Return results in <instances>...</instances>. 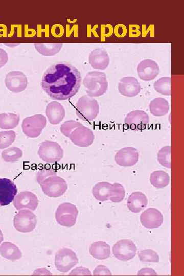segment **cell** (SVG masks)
<instances>
[{
    "label": "cell",
    "instance_id": "obj_44",
    "mask_svg": "<svg viewBox=\"0 0 184 276\" xmlns=\"http://www.w3.org/2000/svg\"><path fill=\"white\" fill-rule=\"evenodd\" d=\"M3 240H4L3 234L2 231L0 229V244L3 241Z\"/></svg>",
    "mask_w": 184,
    "mask_h": 276
},
{
    "label": "cell",
    "instance_id": "obj_10",
    "mask_svg": "<svg viewBox=\"0 0 184 276\" xmlns=\"http://www.w3.org/2000/svg\"><path fill=\"white\" fill-rule=\"evenodd\" d=\"M136 250L135 244L128 239H123L117 242L112 249L114 257L123 261L132 259L135 256Z\"/></svg>",
    "mask_w": 184,
    "mask_h": 276
},
{
    "label": "cell",
    "instance_id": "obj_28",
    "mask_svg": "<svg viewBox=\"0 0 184 276\" xmlns=\"http://www.w3.org/2000/svg\"><path fill=\"white\" fill-rule=\"evenodd\" d=\"M36 50L41 55L51 56L59 53L63 44L61 43H34Z\"/></svg>",
    "mask_w": 184,
    "mask_h": 276
},
{
    "label": "cell",
    "instance_id": "obj_4",
    "mask_svg": "<svg viewBox=\"0 0 184 276\" xmlns=\"http://www.w3.org/2000/svg\"><path fill=\"white\" fill-rule=\"evenodd\" d=\"M37 154L41 159L48 163H56L63 156V150L55 142L45 140L39 147Z\"/></svg>",
    "mask_w": 184,
    "mask_h": 276
},
{
    "label": "cell",
    "instance_id": "obj_9",
    "mask_svg": "<svg viewBox=\"0 0 184 276\" xmlns=\"http://www.w3.org/2000/svg\"><path fill=\"white\" fill-rule=\"evenodd\" d=\"M37 223L36 215L29 210H21L13 218L14 228L19 232L28 233L35 228Z\"/></svg>",
    "mask_w": 184,
    "mask_h": 276
},
{
    "label": "cell",
    "instance_id": "obj_40",
    "mask_svg": "<svg viewBox=\"0 0 184 276\" xmlns=\"http://www.w3.org/2000/svg\"><path fill=\"white\" fill-rule=\"evenodd\" d=\"M138 275H157L156 272L151 268H143L137 272Z\"/></svg>",
    "mask_w": 184,
    "mask_h": 276
},
{
    "label": "cell",
    "instance_id": "obj_17",
    "mask_svg": "<svg viewBox=\"0 0 184 276\" xmlns=\"http://www.w3.org/2000/svg\"><path fill=\"white\" fill-rule=\"evenodd\" d=\"M119 93L123 96L131 98L137 96L141 91V85L137 79L133 77L122 78L118 83Z\"/></svg>",
    "mask_w": 184,
    "mask_h": 276
},
{
    "label": "cell",
    "instance_id": "obj_33",
    "mask_svg": "<svg viewBox=\"0 0 184 276\" xmlns=\"http://www.w3.org/2000/svg\"><path fill=\"white\" fill-rule=\"evenodd\" d=\"M157 159L158 163L163 166L171 168V147L166 146L162 147L158 152Z\"/></svg>",
    "mask_w": 184,
    "mask_h": 276
},
{
    "label": "cell",
    "instance_id": "obj_36",
    "mask_svg": "<svg viewBox=\"0 0 184 276\" xmlns=\"http://www.w3.org/2000/svg\"><path fill=\"white\" fill-rule=\"evenodd\" d=\"M83 125L81 123L75 121L68 120L61 124L60 127L61 132L65 136L69 137L72 132L77 127Z\"/></svg>",
    "mask_w": 184,
    "mask_h": 276
},
{
    "label": "cell",
    "instance_id": "obj_35",
    "mask_svg": "<svg viewBox=\"0 0 184 276\" xmlns=\"http://www.w3.org/2000/svg\"><path fill=\"white\" fill-rule=\"evenodd\" d=\"M140 260L143 262H158L159 256L153 250L148 249L140 251L138 253Z\"/></svg>",
    "mask_w": 184,
    "mask_h": 276
},
{
    "label": "cell",
    "instance_id": "obj_25",
    "mask_svg": "<svg viewBox=\"0 0 184 276\" xmlns=\"http://www.w3.org/2000/svg\"><path fill=\"white\" fill-rule=\"evenodd\" d=\"M150 113L155 117H162L168 113L170 105L168 101L163 98H156L151 101L149 105Z\"/></svg>",
    "mask_w": 184,
    "mask_h": 276
},
{
    "label": "cell",
    "instance_id": "obj_15",
    "mask_svg": "<svg viewBox=\"0 0 184 276\" xmlns=\"http://www.w3.org/2000/svg\"><path fill=\"white\" fill-rule=\"evenodd\" d=\"M139 153L133 147H127L119 150L114 156L116 163L120 166L131 167L139 160Z\"/></svg>",
    "mask_w": 184,
    "mask_h": 276
},
{
    "label": "cell",
    "instance_id": "obj_11",
    "mask_svg": "<svg viewBox=\"0 0 184 276\" xmlns=\"http://www.w3.org/2000/svg\"><path fill=\"white\" fill-rule=\"evenodd\" d=\"M5 83L10 91L18 93L24 91L27 87L28 79L22 72L13 71L7 74Z\"/></svg>",
    "mask_w": 184,
    "mask_h": 276
},
{
    "label": "cell",
    "instance_id": "obj_5",
    "mask_svg": "<svg viewBox=\"0 0 184 276\" xmlns=\"http://www.w3.org/2000/svg\"><path fill=\"white\" fill-rule=\"evenodd\" d=\"M40 185L43 193L50 197L61 196L67 189L66 181L56 175L45 178Z\"/></svg>",
    "mask_w": 184,
    "mask_h": 276
},
{
    "label": "cell",
    "instance_id": "obj_16",
    "mask_svg": "<svg viewBox=\"0 0 184 276\" xmlns=\"http://www.w3.org/2000/svg\"><path fill=\"white\" fill-rule=\"evenodd\" d=\"M159 72V68L157 63L150 59L141 61L137 66L139 77L145 81H149L155 78Z\"/></svg>",
    "mask_w": 184,
    "mask_h": 276
},
{
    "label": "cell",
    "instance_id": "obj_41",
    "mask_svg": "<svg viewBox=\"0 0 184 276\" xmlns=\"http://www.w3.org/2000/svg\"><path fill=\"white\" fill-rule=\"evenodd\" d=\"M8 61V55L5 50L0 48V68L4 66Z\"/></svg>",
    "mask_w": 184,
    "mask_h": 276
},
{
    "label": "cell",
    "instance_id": "obj_2",
    "mask_svg": "<svg viewBox=\"0 0 184 276\" xmlns=\"http://www.w3.org/2000/svg\"><path fill=\"white\" fill-rule=\"evenodd\" d=\"M82 83L87 95L93 98L102 96L108 88L106 75L101 72L95 71L87 73Z\"/></svg>",
    "mask_w": 184,
    "mask_h": 276
},
{
    "label": "cell",
    "instance_id": "obj_20",
    "mask_svg": "<svg viewBox=\"0 0 184 276\" xmlns=\"http://www.w3.org/2000/svg\"><path fill=\"white\" fill-rule=\"evenodd\" d=\"M88 62L93 68L104 70L109 64L110 58L106 50L98 48L90 52L88 56Z\"/></svg>",
    "mask_w": 184,
    "mask_h": 276
},
{
    "label": "cell",
    "instance_id": "obj_23",
    "mask_svg": "<svg viewBox=\"0 0 184 276\" xmlns=\"http://www.w3.org/2000/svg\"><path fill=\"white\" fill-rule=\"evenodd\" d=\"M90 254L95 259L104 260L110 255V247L104 241H97L93 243L89 249Z\"/></svg>",
    "mask_w": 184,
    "mask_h": 276
},
{
    "label": "cell",
    "instance_id": "obj_37",
    "mask_svg": "<svg viewBox=\"0 0 184 276\" xmlns=\"http://www.w3.org/2000/svg\"><path fill=\"white\" fill-rule=\"evenodd\" d=\"M56 174L57 171L55 169L50 166L44 167L37 172L36 175V180L38 183L40 185L45 178Z\"/></svg>",
    "mask_w": 184,
    "mask_h": 276
},
{
    "label": "cell",
    "instance_id": "obj_1",
    "mask_svg": "<svg viewBox=\"0 0 184 276\" xmlns=\"http://www.w3.org/2000/svg\"><path fill=\"white\" fill-rule=\"evenodd\" d=\"M79 71L72 64L59 62L49 67L44 73L41 85L49 97L56 100H65L74 96L81 84Z\"/></svg>",
    "mask_w": 184,
    "mask_h": 276
},
{
    "label": "cell",
    "instance_id": "obj_34",
    "mask_svg": "<svg viewBox=\"0 0 184 276\" xmlns=\"http://www.w3.org/2000/svg\"><path fill=\"white\" fill-rule=\"evenodd\" d=\"M16 133L13 130L0 131V149H4L11 146L16 139Z\"/></svg>",
    "mask_w": 184,
    "mask_h": 276
},
{
    "label": "cell",
    "instance_id": "obj_30",
    "mask_svg": "<svg viewBox=\"0 0 184 276\" xmlns=\"http://www.w3.org/2000/svg\"><path fill=\"white\" fill-rule=\"evenodd\" d=\"M154 89L164 96L171 95V79L169 77H161L153 84Z\"/></svg>",
    "mask_w": 184,
    "mask_h": 276
},
{
    "label": "cell",
    "instance_id": "obj_39",
    "mask_svg": "<svg viewBox=\"0 0 184 276\" xmlns=\"http://www.w3.org/2000/svg\"><path fill=\"white\" fill-rule=\"evenodd\" d=\"M68 275H90L91 273L88 268L82 267L79 266L74 269H73Z\"/></svg>",
    "mask_w": 184,
    "mask_h": 276
},
{
    "label": "cell",
    "instance_id": "obj_26",
    "mask_svg": "<svg viewBox=\"0 0 184 276\" xmlns=\"http://www.w3.org/2000/svg\"><path fill=\"white\" fill-rule=\"evenodd\" d=\"M111 184L107 181L97 183L93 188L94 197L98 201H105L108 200Z\"/></svg>",
    "mask_w": 184,
    "mask_h": 276
},
{
    "label": "cell",
    "instance_id": "obj_18",
    "mask_svg": "<svg viewBox=\"0 0 184 276\" xmlns=\"http://www.w3.org/2000/svg\"><path fill=\"white\" fill-rule=\"evenodd\" d=\"M17 192L15 184L10 179L0 178V206L9 204Z\"/></svg>",
    "mask_w": 184,
    "mask_h": 276
},
{
    "label": "cell",
    "instance_id": "obj_19",
    "mask_svg": "<svg viewBox=\"0 0 184 276\" xmlns=\"http://www.w3.org/2000/svg\"><path fill=\"white\" fill-rule=\"evenodd\" d=\"M163 220V214L155 208L147 209L140 216L141 223L148 229L159 227L162 224Z\"/></svg>",
    "mask_w": 184,
    "mask_h": 276
},
{
    "label": "cell",
    "instance_id": "obj_21",
    "mask_svg": "<svg viewBox=\"0 0 184 276\" xmlns=\"http://www.w3.org/2000/svg\"><path fill=\"white\" fill-rule=\"evenodd\" d=\"M45 114L49 122L53 125L60 123L65 114L63 106L57 101L49 103L45 109Z\"/></svg>",
    "mask_w": 184,
    "mask_h": 276
},
{
    "label": "cell",
    "instance_id": "obj_24",
    "mask_svg": "<svg viewBox=\"0 0 184 276\" xmlns=\"http://www.w3.org/2000/svg\"><path fill=\"white\" fill-rule=\"evenodd\" d=\"M0 255L12 261L19 260L22 257V253L18 246L10 242H4L1 245Z\"/></svg>",
    "mask_w": 184,
    "mask_h": 276
},
{
    "label": "cell",
    "instance_id": "obj_38",
    "mask_svg": "<svg viewBox=\"0 0 184 276\" xmlns=\"http://www.w3.org/2000/svg\"><path fill=\"white\" fill-rule=\"evenodd\" d=\"M94 275H110L111 272L106 266L103 265H98L93 271Z\"/></svg>",
    "mask_w": 184,
    "mask_h": 276
},
{
    "label": "cell",
    "instance_id": "obj_43",
    "mask_svg": "<svg viewBox=\"0 0 184 276\" xmlns=\"http://www.w3.org/2000/svg\"><path fill=\"white\" fill-rule=\"evenodd\" d=\"M4 44L8 47H12L19 45V43H5Z\"/></svg>",
    "mask_w": 184,
    "mask_h": 276
},
{
    "label": "cell",
    "instance_id": "obj_8",
    "mask_svg": "<svg viewBox=\"0 0 184 276\" xmlns=\"http://www.w3.org/2000/svg\"><path fill=\"white\" fill-rule=\"evenodd\" d=\"M55 266L60 272H68L78 263V259L75 251L68 248L58 250L55 256Z\"/></svg>",
    "mask_w": 184,
    "mask_h": 276
},
{
    "label": "cell",
    "instance_id": "obj_31",
    "mask_svg": "<svg viewBox=\"0 0 184 276\" xmlns=\"http://www.w3.org/2000/svg\"><path fill=\"white\" fill-rule=\"evenodd\" d=\"M125 196V191L123 186L119 183L111 184L108 199L113 202L122 201Z\"/></svg>",
    "mask_w": 184,
    "mask_h": 276
},
{
    "label": "cell",
    "instance_id": "obj_14",
    "mask_svg": "<svg viewBox=\"0 0 184 276\" xmlns=\"http://www.w3.org/2000/svg\"><path fill=\"white\" fill-rule=\"evenodd\" d=\"M38 204L35 194L30 191H23L17 194L13 200V205L17 210L28 209L34 211Z\"/></svg>",
    "mask_w": 184,
    "mask_h": 276
},
{
    "label": "cell",
    "instance_id": "obj_42",
    "mask_svg": "<svg viewBox=\"0 0 184 276\" xmlns=\"http://www.w3.org/2000/svg\"><path fill=\"white\" fill-rule=\"evenodd\" d=\"M52 275L51 272L45 268H38L36 269L32 275Z\"/></svg>",
    "mask_w": 184,
    "mask_h": 276
},
{
    "label": "cell",
    "instance_id": "obj_32",
    "mask_svg": "<svg viewBox=\"0 0 184 276\" xmlns=\"http://www.w3.org/2000/svg\"><path fill=\"white\" fill-rule=\"evenodd\" d=\"M22 156V150L16 147H10L2 152L3 159L7 163H14L18 160Z\"/></svg>",
    "mask_w": 184,
    "mask_h": 276
},
{
    "label": "cell",
    "instance_id": "obj_6",
    "mask_svg": "<svg viewBox=\"0 0 184 276\" xmlns=\"http://www.w3.org/2000/svg\"><path fill=\"white\" fill-rule=\"evenodd\" d=\"M46 124V118L42 114H36L25 118L21 123V128L27 136L35 138L41 134Z\"/></svg>",
    "mask_w": 184,
    "mask_h": 276
},
{
    "label": "cell",
    "instance_id": "obj_12",
    "mask_svg": "<svg viewBox=\"0 0 184 276\" xmlns=\"http://www.w3.org/2000/svg\"><path fill=\"white\" fill-rule=\"evenodd\" d=\"M124 122L126 126L131 130H143L147 127L149 122V117L143 110H135L126 115Z\"/></svg>",
    "mask_w": 184,
    "mask_h": 276
},
{
    "label": "cell",
    "instance_id": "obj_27",
    "mask_svg": "<svg viewBox=\"0 0 184 276\" xmlns=\"http://www.w3.org/2000/svg\"><path fill=\"white\" fill-rule=\"evenodd\" d=\"M150 182L156 188H164L169 185L170 176L163 170L155 171L150 174Z\"/></svg>",
    "mask_w": 184,
    "mask_h": 276
},
{
    "label": "cell",
    "instance_id": "obj_7",
    "mask_svg": "<svg viewBox=\"0 0 184 276\" xmlns=\"http://www.w3.org/2000/svg\"><path fill=\"white\" fill-rule=\"evenodd\" d=\"M78 211L76 206L70 202L60 204L55 212V219L60 225L71 227L76 222Z\"/></svg>",
    "mask_w": 184,
    "mask_h": 276
},
{
    "label": "cell",
    "instance_id": "obj_13",
    "mask_svg": "<svg viewBox=\"0 0 184 276\" xmlns=\"http://www.w3.org/2000/svg\"><path fill=\"white\" fill-rule=\"evenodd\" d=\"M69 138L74 145L78 147H87L93 143L95 135L90 129L82 125L73 130Z\"/></svg>",
    "mask_w": 184,
    "mask_h": 276
},
{
    "label": "cell",
    "instance_id": "obj_3",
    "mask_svg": "<svg viewBox=\"0 0 184 276\" xmlns=\"http://www.w3.org/2000/svg\"><path fill=\"white\" fill-rule=\"evenodd\" d=\"M75 108L78 117L87 122L96 119L99 112V105L97 101L87 95L82 96L78 99Z\"/></svg>",
    "mask_w": 184,
    "mask_h": 276
},
{
    "label": "cell",
    "instance_id": "obj_22",
    "mask_svg": "<svg viewBox=\"0 0 184 276\" xmlns=\"http://www.w3.org/2000/svg\"><path fill=\"white\" fill-rule=\"evenodd\" d=\"M146 195L141 192L132 193L127 199V207L132 213H137L142 211L147 205Z\"/></svg>",
    "mask_w": 184,
    "mask_h": 276
},
{
    "label": "cell",
    "instance_id": "obj_29",
    "mask_svg": "<svg viewBox=\"0 0 184 276\" xmlns=\"http://www.w3.org/2000/svg\"><path fill=\"white\" fill-rule=\"evenodd\" d=\"M19 115L13 113H0V128L2 129H12L19 124Z\"/></svg>",
    "mask_w": 184,
    "mask_h": 276
}]
</instances>
